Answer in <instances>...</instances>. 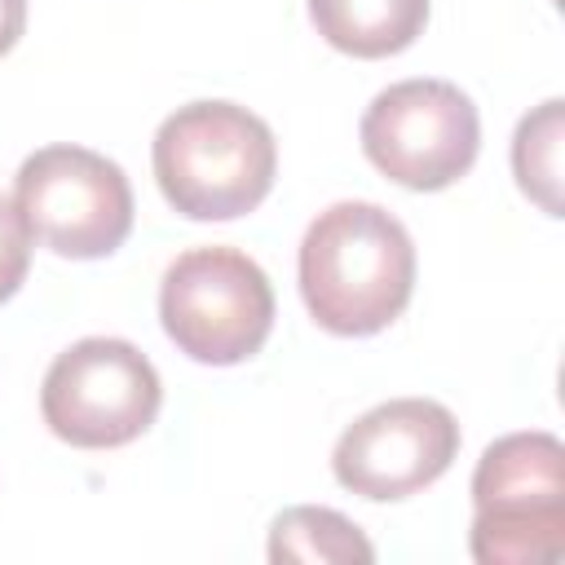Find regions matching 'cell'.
Masks as SVG:
<instances>
[{"label": "cell", "instance_id": "5b68a950", "mask_svg": "<svg viewBox=\"0 0 565 565\" xmlns=\"http://www.w3.org/2000/svg\"><path fill=\"white\" fill-rule=\"evenodd\" d=\"M163 402L154 362L115 335L75 340L53 358L40 388V415L53 437L79 450H110L137 441Z\"/></svg>", "mask_w": 565, "mask_h": 565}, {"label": "cell", "instance_id": "8fae6325", "mask_svg": "<svg viewBox=\"0 0 565 565\" xmlns=\"http://www.w3.org/2000/svg\"><path fill=\"white\" fill-rule=\"evenodd\" d=\"M561 102H543L539 110H530L521 124H516V137H512V172H516V185L547 212V216H561Z\"/></svg>", "mask_w": 565, "mask_h": 565}, {"label": "cell", "instance_id": "7a4b0ae2", "mask_svg": "<svg viewBox=\"0 0 565 565\" xmlns=\"http://www.w3.org/2000/svg\"><path fill=\"white\" fill-rule=\"evenodd\" d=\"M150 163L172 212L190 221H234L274 190L278 141L247 106L190 102L159 124Z\"/></svg>", "mask_w": 565, "mask_h": 565}, {"label": "cell", "instance_id": "30bf717a", "mask_svg": "<svg viewBox=\"0 0 565 565\" xmlns=\"http://www.w3.org/2000/svg\"><path fill=\"white\" fill-rule=\"evenodd\" d=\"M269 561H305V565H353L375 561L366 534L340 516L335 508H287L269 525Z\"/></svg>", "mask_w": 565, "mask_h": 565}, {"label": "cell", "instance_id": "8992f818", "mask_svg": "<svg viewBox=\"0 0 565 565\" xmlns=\"http://www.w3.org/2000/svg\"><path fill=\"white\" fill-rule=\"evenodd\" d=\"M13 203L31 238L71 260L110 256L132 230V185L124 168L84 146H44L22 159Z\"/></svg>", "mask_w": 565, "mask_h": 565}, {"label": "cell", "instance_id": "277c9868", "mask_svg": "<svg viewBox=\"0 0 565 565\" xmlns=\"http://www.w3.org/2000/svg\"><path fill=\"white\" fill-rule=\"evenodd\" d=\"M159 318L185 358L203 366H234L269 340L274 287L238 247H190L163 274Z\"/></svg>", "mask_w": 565, "mask_h": 565}, {"label": "cell", "instance_id": "3957f363", "mask_svg": "<svg viewBox=\"0 0 565 565\" xmlns=\"http://www.w3.org/2000/svg\"><path fill=\"white\" fill-rule=\"evenodd\" d=\"M472 556L481 565H547L565 552V446L552 433H508L472 472Z\"/></svg>", "mask_w": 565, "mask_h": 565}, {"label": "cell", "instance_id": "4fadbf2b", "mask_svg": "<svg viewBox=\"0 0 565 565\" xmlns=\"http://www.w3.org/2000/svg\"><path fill=\"white\" fill-rule=\"evenodd\" d=\"M26 31V0H0V57L22 40Z\"/></svg>", "mask_w": 565, "mask_h": 565}, {"label": "cell", "instance_id": "9c48e42d", "mask_svg": "<svg viewBox=\"0 0 565 565\" xmlns=\"http://www.w3.org/2000/svg\"><path fill=\"white\" fill-rule=\"evenodd\" d=\"M309 18L349 57H393L424 35L428 0H309Z\"/></svg>", "mask_w": 565, "mask_h": 565}, {"label": "cell", "instance_id": "52a82bcc", "mask_svg": "<svg viewBox=\"0 0 565 565\" xmlns=\"http://www.w3.org/2000/svg\"><path fill=\"white\" fill-rule=\"evenodd\" d=\"M362 154L406 190L455 185L481 150L472 97L450 79H402L362 115Z\"/></svg>", "mask_w": 565, "mask_h": 565}, {"label": "cell", "instance_id": "6da1fadb", "mask_svg": "<svg viewBox=\"0 0 565 565\" xmlns=\"http://www.w3.org/2000/svg\"><path fill=\"white\" fill-rule=\"evenodd\" d=\"M415 291V243L380 203L344 199L318 212L300 238V296L331 335H375Z\"/></svg>", "mask_w": 565, "mask_h": 565}, {"label": "cell", "instance_id": "ba28073f", "mask_svg": "<svg viewBox=\"0 0 565 565\" xmlns=\"http://www.w3.org/2000/svg\"><path fill=\"white\" fill-rule=\"evenodd\" d=\"M459 455V419L433 397H393L358 415L335 450L331 472L344 490L388 503L433 486Z\"/></svg>", "mask_w": 565, "mask_h": 565}, {"label": "cell", "instance_id": "7c38bea8", "mask_svg": "<svg viewBox=\"0 0 565 565\" xmlns=\"http://www.w3.org/2000/svg\"><path fill=\"white\" fill-rule=\"evenodd\" d=\"M31 230L18 212L13 199L0 194V300L18 296V287L26 282V269H31Z\"/></svg>", "mask_w": 565, "mask_h": 565}]
</instances>
